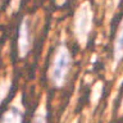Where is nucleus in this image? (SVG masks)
Listing matches in <instances>:
<instances>
[{"mask_svg": "<svg viewBox=\"0 0 123 123\" xmlns=\"http://www.w3.org/2000/svg\"><path fill=\"white\" fill-rule=\"evenodd\" d=\"M72 55L64 44H60L54 50L48 68V80L53 87L60 88L67 83L72 68Z\"/></svg>", "mask_w": 123, "mask_h": 123, "instance_id": "obj_1", "label": "nucleus"}, {"mask_svg": "<svg viewBox=\"0 0 123 123\" xmlns=\"http://www.w3.org/2000/svg\"><path fill=\"white\" fill-rule=\"evenodd\" d=\"M92 25V13L88 6V4H82L74 15L73 21V31L74 35L81 44H85L87 41V37L90 35Z\"/></svg>", "mask_w": 123, "mask_h": 123, "instance_id": "obj_2", "label": "nucleus"}, {"mask_svg": "<svg viewBox=\"0 0 123 123\" xmlns=\"http://www.w3.org/2000/svg\"><path fill=\"white\" fill-rule=\"evenodd\" d=\"M32 30L28 21V17L22 19L18 27V37H17V51L19 58H26L32 49Z\"/></svg>", "mask_w": 123, "mask_h": 123, "instance_id": "obj_3", "label": "nucleus"}, {"mask_svg": "<svg viewBox=\"0 0 123 123\" xmlns=\"http://www.w3.org/2000/svg\"><path fill=\"white\" fill-rule=\"evenodd\" d=\"M25 122V105L23 98L18 94L10 103V105L0 115V123H23Z\"/></svg>", "mask_w": 123, "mask_h": 123, "instance_id": "obj_4", "label": "nucleus"}, {"mask_svg": "<svg viewBox=\"0 0 123 123\" xmlns=\"http://www.w3.org/2000/svg\"><path fill=\"white\" fill-rule=\"evenodd\" d=\"M12 86H13L12 74H6L0 78V105L8 98V95H9V92L12 90Z\"/></svg>", "mask_w": 123, "mask_h": 123, "instance_id": "obj_5", "label": "nucleus"}, {"mask_svg": "<svg viewBox=\"0 0 123 123\" xmlns=\"http://www.w3.org/2000/svg\"><path fill=\"white\" fill-rule=\"evenodd\" d=\"M31 123H48V108H46L45 101L38 104L32 117Z\"/></svg>", "mask_w": 123, "mask_h": 123, "instance_id": "obj_6", "label": "nucleus"}, {"mask_svg": "<svg viewBox=\"0 0 123 123\" xmlns=\"http://www.w3.org/2000/svg\"><path fill=\"white\" fill-rule=\"evenodd\" d=\"M123 56V23L119 28L117 37H115V42H114V58L115 60H119Z\"/></svg>", "mask_w": 123, "mask_h": 123, "instance_id": "obj_7", "label": "nucleus"}, {"mask_svg": "<svg viewBox=\"0 0 123 123\" xmlns=\"http://www.w3.org/2000/svg\"><path fill=\"white\" fill-rule=\"evenodd\" d=\"M65 1V0H58V4H63Z\"/></svg>", "mask_w": 123, "mask_h": 123, "instance_id": "obj_8", "label": "nucleus"}, {"mask_svg": "<svg viewBox=\"0 0 123 123\" xmlns=\"http://www.w3.org/2000/svg\"><path fill=\"white\" fill-rule=\"evenodd\" d=\"M0 3H1V0H0Z\"/></svg>", "mask_w": 123, "mask_h": 123, "instance_id": "obj_9", "label": "nucleus"}]
</instances>
